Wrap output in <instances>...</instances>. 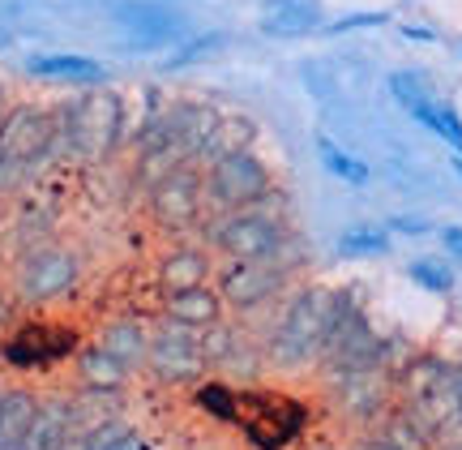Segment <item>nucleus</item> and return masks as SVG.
<instances>
[{
	"label": "nucleus",
	"instance_id": "f257e3e1",
	"mask_svg": "<svg viewBox=\"0 0 462 450\" xmlns=\"http://www.w3.org/2000/svg\"><path fill=\"white\" fill-rule=\"evenodd\" d=\"M279 193L270 189V198L257 206H240V211H215L201 219V245L218 253L223 262H262L287 245L291 236V219L282 211Z\"/></svg>",
	"mask_w": 462,
	"mask_h": 450
},
{
	"label": "nucleus",
	"instance_id": "f03ea898",
	"mask_svg": "<svg viewBox=\"0 0 462 450\" xmlns=\"http://www.w3.org/2000/svg\"><path fill=\"white\" fill-rule=\"evenodd\" d=\"M129 129L125 99L112 86H82V95L60 103V146L78 164H107Z\"/></svg>",
	"mask_w": 462,
	"mask_h": 450
},
{
	"label": "nucleus",
	"instance_id": "7ed1b4c3",
	"mask_svg": "<svg viewBox=\"0 0 462 450\" xmlns=\"http://www.w3.org/2000/svg\"><path fill=\"white\" fill-rule=\"evenodd\" d=\"M326 309H330V292H317V287H304V292L279 300L262 339L265 365L282 369V373L317 365L321 334H326Z\"/></svg>",
	"mask_w": 462,
	"mask_h": 450
},
{
	"label": "nucleus",
	"instance_id": "20e7f679",
	"mask_svg": "<svg viewBox=\"0 0 462 450\" xmlns=\"http://www.w3.org/2000/svg\"><path fill=\"white\" fill-rule=\"evenodd\" d=\"M201 403L265 450L287 446L300 434V408L279 395H262L245 386H201Z\"/></svg>",
	"mask_w": 462,
	"mask_h": 450
},
{
	"label": "nucleus",
	"instance_id": "39448f33",
	"mask_svg": "<svg viewBox=\"0 0 462 450\" xmlns=\"http://www.w3.org/2000/svg\"><path fill=\"white\" fill-rule=\"evenodd\" d=\"M317 365L326 369L330 378L351 373V369H381V334L373 331L368 314L360 309V300L351 292H330Z\"/></svg>",
	"mask_w": 462,
	"mask_h": 450
},
{
	"label": "nucleus",
	"instance_id": "423d86ee",
	"mask_svg": "<svg viewBox=\"0 0 462 450\" xmlns=\"http://www.w3.org/2000/svg\"><path fill=\"white\" fill-rule=\"evenodd\" d=\"M82 287V258L69 245H34L17 258L14 296L22 305H56Z\"/></svg>",
	"mask_w": 462,
	"mask_h": 450
},
{
	"label": "nucleus",
	"instance_id": "0eeeda50",
	"mask_svg": "<svg viewBox=\"0 0 462 450\" xmlns=\"http://www.w3.org/2000/svg\"><path fill=\"white\" fill-rule=\"evenodd\" d=\"M385 86H390L394 103L415 120V125H420V129H429L432 137H441L449 150H462V117H458V108L446 99L441 82L432 78L429 69H398V73L385 78Z\"/></svg>",
	"mask_w": 462,
	"mask_h": 450
},
{
	"label": "nucleus",
	"instance_id": "6e6552de",
	"mask_svg": "<svg viewBox=\"0 0 462 450\" xmlns=\"http://www.w3.org/2000/svg\"><path fill=\"white\" fill-rule=\"evenodd\" d=\"M201 184L215 211H240V206H257L270 198L274 176H270V164L257 159L253 150H223L206 164Z\"/></svg>",
	"mask_w": 462,
	"mask_h": 450
},
{
	"label": "nucleus",
	"instance_id": "1a4fd4ad",
	"mask_svg": "<svg viewBox=\"0 0 462 450\" xmlns=\"http://www.w3.org/2000/svg\"><path fill=\"white\" fill-rule=\"evenodd\" d=\"M60 142V108L48 103H17L9 117H0V159L26 176L51 155Z\"/></svg>",
	"mask_w": 462,
	"mask_h": 450
},
{
	"label": "nucleus",
	"instance_id": "9d476101",
	"mask_svg": "<svg viewBox=\"0 0 462 450\" xmlns=\"http://www.w3.org/2000/svg\"><path fill=\"white\" fill-rule=\"evenodd\" d=\"M291 270L279 267L274 258H262V262H227V267H215V292L223 296V305H231L236 314H262V309H274L287 287H291Z\"/></svg>",
	"mask_w": 462,
	"mask_h": 450
},
{
	"label": "nucleus",
	"instance_id": "9b49d317",
	"mask_svg": "<svg viewBox=\"0 0 462 450\" xmlns=\"http://www.w3.org/2000/svg\"><path fill=\"white\" fill-rule=\"evenodd\" d=\"M146 206H150V219L167 228V232H189V228H201L206 219V184H201L198 167L193 164H180L163 172L159 181L146 184Z\"/></svg>",
	"mask_w": 462,
	"mask_h": 450
},
{
	"label": "nucleus",
	"instance_id": "f8f14e48",
	"mask_svg": "<svg viewBox=\"0 0 462 450\" xmlns=\"http://www.w3.org/2000/svg\"><path fill=\"white\" fill-rule=\"evenodd\" d=\"M112 26L120 31V48H129V52L176 48L184 34H189L184 14L163 5V0H120L112 9Z\"/></svg>",
	"mask_w": 462,
	"mask_h": 450
},
{
	"label": "nucleus",
	"instance_id": "ddd939ff",
	"mask_svg": "<svg viewBox=\"0 0 462 450\" xmlns=\"http://www.w3.org/2000/svg\"><path fill=\"white\" fill-rule=\"evenodd\" d=\"M146 369L167 386L201 382V378L210 373L206 352H201V331H189V326H180V322L163 317V322L150 331Z\"/></svg>",
	"mask_w": 462,
	"mask_h": 450
},
{
	"label": "nucleus",
	"instance_id": "4468645a",
	"mask_svg": "<svg viewBox=\"0 0 462 450\" xmlns=\"http://www.w3.org/2000/svg\"><path fill=\"white\" fill-rule=\"evenodd\" d=\"M201 352H206V365L210 373H218L227 386H253L265 369V348L262 339H253L245 326L236 322H223L218 317L215 326L201 331Z\"/></svg>",
	"mask_w": 462,
	"mask_h": 450
},
{
	"label": "nucleus",
	"instance_id": "2eb2a0df",
	"mask_svg": "<svg viewBox=\"0 0 462 450\" xmlns=\"http://www.w3.org/2000/svg\"><path fill=\"white\" fill-rule=\"evenodd\" d=\"M330 395H334V408L346 420L377 425L390 412V399H394V373H385V369H351V373L334 378Z\"/></svg>",
	"mask_w": 462,
	"mask_h": 450
},
{
	"label": "nucleus",
	"instance_id": "dca6fc26",
	"mask_svg": "<svg viewBox=\"0 0 462 450\" xmlns=\"http://www.w3.org/2000/svg\"><path fill=\"white\" fill-rule=\"evenodd\" d=\"M223 120L227 112H218L210 99H171V137L180 142L189 164H210L223 155Z\"/></svg>",
	"mask_w": 462,
	"mask_h": 450
},
{
	"label": "nucleus",
	"instance_id": "f3484780",
	"mask_svg": "<svg viewBox=\"0 0 462 450\" xmlns=\"http://www.w3.org/2000/svg\"><path fill=\"white\" fill-rule=\"evenodd\" d=\"M78 429H86L82 403L65 399V395H48L34 408V420L26 429V437H22V450H60Z\"/></svg>",
	"mask_w": 462,
	"mask_h": 450
},
{
	"label": "nucleus",
	"instance_id": "a211bd4d",
	"mask_svg": "<svg viewBox=\"0 0 462 450\" xmlns=\"http://www.w3.org/2000/svg\"><path fill=\"white\" fill-rule=\"evenodd\" d=\"M26 73L51 86H103L107 65L86 52H34L26 56Z\"/></svg>",
	"mask_w": 462,
	"mask_h": 450
},
{
	"label": "nucleus",
	"instance_id": "6ab92c4d",
	"mask_svg": "<svg viewBox=\"0 0 462 450\" xmlns=\"http://www.w3.org/2000/svg\"><path fill=\"white\" fill-rule=\"evenodd\" d=\"M154 279H159L163 296H176V292H189V287H206L215 279V258H210L206 245H171L159 258Z\"/></svg>",
	"mask_w": 462,
	"mask_h": 450
},
{
	"label": "nucleus",
	"instance_id": "aec40b11",
	"mask_svg": "<svg viewBox=\"0 0 462 450\" xmlns=\"http://www.w3.org/2000/svg\"><path fill=\"white\" fill-rule=\"evenodd\" d=\"M321 26H326L321 0H265L262 9V34L270 39H304L321 34Z\"/></svg>",
	"mask_w": 462,
	"mask_h": 450
},
{
	"label": "nucleus",
	"instance_id": "412c9836",
	"mask_svg": "<svg viewBox=\"0 0 462 450\" xmlns=\"http://www.w3.org/2000/svg\"><path fill=\"white\" fill-rule=\"evenodd\" d=\"M313 146H317V159H321V167L330 172L334 181L356 184V189H364V184L377 181V167L368 164V155L351 150L346 142H338L334 134H326V129H321V134L313 137Z\"/></svg>",
	"mask_w": 462,
	"mask_h": 450
},
{
	"label": "nucleus",
	"instance_id": "4be33fe9",
	"mask_svg": "<svg viewBox=\"0 0 462 450\" xmlns=\"http://www.w3.org/2000/svg\"><path fill=\"white\" fill-rule=\"evenodd\" d=\"M223 296H218L215 287H189V292H176V296L163 300V317L171 322H180L189 331H206V326H215L218 317H223Z\"/></svg>",
	"mask_w": 462,
	"mask_h": 450
},
{
	"label": "nucleus",
	"instance_id": "5701e85b",
	"mask_svg": "<svg viewBox=\"0 0 462 450\" xmlns=\"http://www.w3.org/2000/svg\"><path fill=\"white\" fill-rule=\"evenodd\" d=\"M99 348L112 352L120 365L129 369H146V348H150V331L142 326V317H116V322H107L99 334Z\"/></svg>",
	"mask_w": 462,
	"mask_h": 450
},
{
	"label": "nucleus",
	"instance_id": "b1692460",
	"mask_svg": "<svg viewBox=\"0 0 462 450\" xmlns=\"http://www.w3.org/2000/svg\"><path fill=\"white\" fill-rule=\"evenodd\" d=\"M390 249H394V236L385 223H346L334 240V253L343 262H377Z\"/></svg>",
	"mask_w": 462,
	"mask_h": 450
},
{
	"label": "nucleus",
	"instance_id": "393cba45",
	"mask_svg": "<svg viewBox=\"0 0 462 450\" xmlns=\"http://www.w3.org/2000/svg\"><path fill=\"white\" fill-rule=\"evenodd\" d=\"M300 78H304V86H309V95H313V103H317V112H321V117H330V112H338L343 103H351L346 86L338 82V73H334V61L304 56V61H300Z\"/></svg>",
	"mask_w": 462,
	"mask_h": 450
},
{
	"label": "nucleus",
	"instance_id": "a878e982",
	"mask_svg": "<svg viewBox=\"0 0 462 450\" xmlns=\"http://www.w3.org/2000/svg\"><path fill=\"white\" fill-rule=\"evenodd\" d=\"M129 373H133V369L120 365L112 352H103L99 343L78 356V378H82V386H86V390H95V395H116L120 386L129 382Z\"/></svg>",
	"mask_w": 462,
	"mask_h": 450
},
{
	"label": "nucleus",
	"instance_id": "bb28decb",
	"mask_svg": "<svg viewBox=\"0 0 462 450\" xmlns=\"http://www.w3.org/2000/svg\"><path fill=\"white\" fill-rule=\"evenodd\" d=\"M34 408H39V399L31 390H22V386L5 390V403H0V450H22V437L31 429Z\"/></svg>",
	"mask_w": 462,
	"mask_h": 450
},
{
	"label": "nucleus",
	"instance_id": "cd10ccee",
	"mask_svg": "<svg viewBox=\"0 0 462 450\" xmlns=\"http://www.w3.org/2000/svg\"><path fill=\"white\" fill-rule=\"evenodd\" d=\"M407 279L429 296H449L458 287V267L449 262L446 253H420L407 262Z\"/></svg>",
	"mask_w": 462,
	"mask_h": 450
},
{
	"label": "nucleus",
	"instance_id": "c85d7f7f",
	"mask_svg": "<svg viewBox=\"0 0 462 450\" xmlns=\"http://www.w3.org/2000/svg\"><path fill=\"white\" fill-rule=\"evenodd\" d=\"M231 39L223 31H198V34H184L180 43L171 48V56L163 61L167 73H176V69H189V65H201V61H215L218 52L227 48Z\"/></svg>",
	"mask_w": 462,
	"mask_h": 450
},
{
	"label": "nucleus",
	"instance_id": "c756f323",
	"mask_svg": "<svg viewBox=\"0 0 462 450\" xmlns=\"http://www.w3.org/2000/svg\"><path fill=\"white\" fill-rule=\"evenodd\" d=\"M60 352H65L60 339H48L43 331H31V334H22V339H14V343L5 348V356H9L14 365H48Z\"/></svg>",
	"mask_w": 462,
	"mask_h": 450
},
{
	"label": "nucleus",
	"instance_id": "7c9ffc66",
	"mask_svg": "<svg viewBox=\"0 0 462 450\" xmlns=\"http://www.w3.org/2000/svg\"><path fill=\"white\" fill-rule=\"evenodd\" d=\"M86 442L90 450H146V442L137 437V429L120 425V420H99L86 429Z\"/></svg>",
	"mask_w": 462,
	"mask_h": 450
},
{
	"label": "nucleus",
	"instance_id": "2f4dec72",
	"mask_svg": "<svg viewBox=\"0 0 462 450\" xmlns=\"http://www.w3.org/2000/svg\"><path fill=\"white\" fill-rule=\"evenodd\" d=\"M257 142V120L253 117H227L223 120V150H253Z\"/></svg>",
	"mask_w": 462,
	"mask_h": 450
},
{
	"label": "nucleus",
	"instance_id": "473e14b6",
	"mask_svg": "<svg viewBox=\"0 0 462 450\" xmlns=\"http://www.w3.org/2000/svg\"><path fill=\"white\" fill-rule=\"evenodd\" d=\"M385 22H390L385 9H373V14H346V17H338V22H330V26H321V34H351V31H360V26H385Z\"/></svg>",
	"mask_w": 462,
	"mask_h": 450
},
{
	"label": "nucleus",
	"instance_id": "72a5a7b5",
	"mask_svg": "<svg viewBox=\"0 0 462 450\" xmlns=\"http://www.w3.org/2000/svg\"><path fill=\"white\" fill-rule=\"evenodd\" d=\"M385 228H390V236H394V232L398 236H429L432 232V223L424 215H394Z\"/></svg>",
	"mask_w": 462,
	"mask_h": 450
},
{
	"label": "nucleus",
	"instance_id": "f704fd0d",
	"mask_svg": "<svg viewBox=\"0 0 462 450\" xmlns=\"http://www.w3.org/2000/svg\"><path fill=\"white\" fill-rule=\"evenodd\" d=\"M437 236H441V249L449 262H462V223H446V228H437Z\"/></svg>",
	"mask_w": 462,
	"mask_h": 450
},
{
	"label": "nucleus",
	"instance_id": "c9c22d12",
	"mask_svg": "<svg viewBox=\"0 0 462 450\" xmlns=\"http://www.w3.org/2000/svg\"><path fill=\"white\" fill-rule=\"evenodd\" d=\"M14 314H17V296L0 287V331H9V326H14Z\"/></svg>",
	"mask_w": 462,
	"mask_h": 450
},
{
	"label": "nucleus",
	"instance_id": "e433bc0d",
	"mask_svg": "<svg viewBox=\"0 0 462 450\" xmlns=\"http://www.w3.org/2000/svg\"><path fill=\"white\" fill-rule=\"evenodd\" d=\"M17 181H22V176H17L14 167H9V164H5V159H0V193H5V189H14Z\"/></svg>",
	"mask_w": 462,
	"mask_h": 450
},
{
	"label": "nucleus",
	"instance_id": "4c0bfd02",
	"mask_svg": "<svg viewBox=\"0 0 462 450\" xmlns=\"http://www.w3.org/2000/svg\"><path fill=\"white\" fill-rule=\"evenodd\" d=\"M449 167H454V176L462 181V150H454V155H449Z\"/></svg>",
	"mask_w": 462,
	"mask_h": 450
},
{
	"label": "nucleus",
	"instance_id": "58836bf2",
	"mask_svg": "<svg viewBox=\"0 0 462 450\" xmlns=\"http://www.w3.org/2000/svg\"><path fill=\"white\" fill-rule=\"evenodd\" d=\"M0 403H5V386H0Z\"/></svg>",
	"mask_w": 462,
	"mask_h": 450
},
{
	"label": "nucleus",
	"instance_id": "ea45409f",
	"mask_svg": "<svg viewBox=\"0 0 462 450\" xmlns=\"http://www.w3.org/2000/svg\"><path fill=\"white\" fill-rule=\"evenodd\" d=\"M458 52H462V48H458Z\"/></svg>",
	"mask_w": 462,
	"mask_h": 450
}]
</instances>
